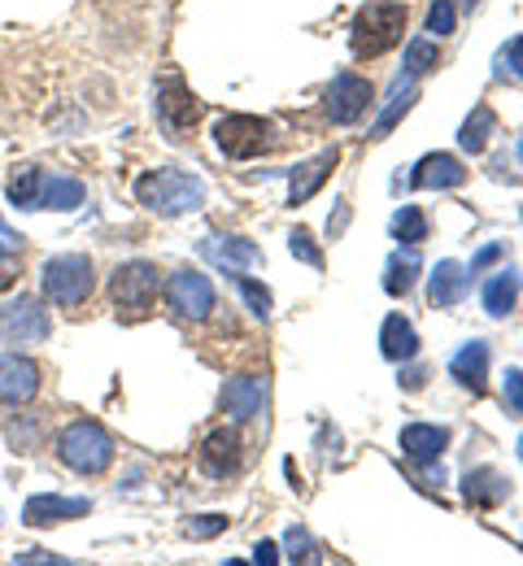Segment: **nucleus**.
<instances>
[{
    "instance_id": "obj_21",
    "label": "nucleus",
    "mask_w": 523,
    "mask_h": 566,
    "mask_svg": "<svg viewBox=\"0 0 523 566\" xmlns=\"http://www.w3.org/2000/svg\"><path fill=\"white\" fill-rule=\"evenodd\" d=\"M380 349H384L389 362H411L419 353V331L402 314H389L384 318V331H380Z\"/></svg>"
},
{
    "instance_id": "obj_29",
    "label": "nucleus",
    "mask_w": 523,
    "mask_h": 566,
    "mask_svg": "<svg viewBox=\"0 0 523 566\" xmlns=\"http://www.w3.org/2000/svg\"><path fill=\"white\" fill-rule=\"evenodd\" d=\"M415 96H419V92H415V83H406V87H397V92H393L389 109H384V114H380V122H376V140H384V135L397 127V118H402V114L415 105Z\"/></svg>"
},
{
    "instance_id": "obj_22",
    "label": "nucleus",
    "mask_w": 523,
    "mask_h": 566,
    "mask_svg": "<svg viewBox=\"0 0 523 566\" xmlns=\"http://www.w3.org/2000/svg\"><path fill=\"white\" fill-rule=\"evenodd\" d=\"M520 287H523V275L515 267L498 271L494 280L485 283V309H489L494 318H507V314L515 309V300H520Z\"/></svg>"
},
{
    "instance_id": "obj_33",
    "label": "nucleus",
    "mask_w": 523,
    "mask_h": 566,
    "mask_svg": "<svg viewBox=\"0 0 523 566\" xmlns=\"http://www.w3.org/2000/svg\"><path fill=\"white\" fill-rule=\"evenodd\" d=\"M454 22H459V13H454V4H450V0H437V4L428 9V31H432V35H450V31H454Z\"/></svg>"
},
{
    "instance_id": "obj_38",
    "label": "nucleus",
    "mask_w": 523,
    "mask_h": 566,
    "mask_svg": "<svg viewBox=\"0 0 523 566\" xmlns=\"http://www.w3.org/2000/svg\"><path fill=\"white\" fill-rule=\"evenodd\" d=\"M498 258H502V245H485V249L472 258V275H476V271H485V267H489V262H498Z\"/></svg>"
},
{
    "instance_id": "obj_9",
    "label": "nucleus",
    "mask_w": 523,
    "mask_h": 566,
    "mask_svg": "<svg viewBox=\"0 0 523 566\" xmlns=\"http://www.w3.org/2000/svg\"><path fill=\"white\" fill-rule=\"evenodd\" d=\"M166 300H170V309L179 318L201 322L214 309V283H210V275H201V271H175L170 283H166Z\"/></svg>"
},
{
    "instance_id": "obj_1",
    "label": "nucleus",
    "mask_w": 523,
    "mask_h": 566,
    "mask_svg": "<svg viewBox=\"0 0 523 566\" xmlns=\"http://www.w3.org/2000/svg\"><path fill=\"white\" fill-rule=\"evenodd\" d=\"M135 201L144 210H153L157 219H179V214H197L205 205V184L192 179L188 170H148L135 179Z\"/></svg>"
},
{
    "instance_id": "obj_20",
    "label": "nucleus",
    "mask_w": 523,
    "mask_h": 566,
    "mask_svg": "<svg viewBox=\"0 0 523 566\" xmlns=\"http://www.w3.org/2000/svg\"><path fill=\"white\" fill-rule=\"evenodd\" d=\"M463 493H467L472 506H485L489 510V506H502L511 497V480L502 471H494V467H480V471H467Z\"/></svg>"
},
{
    "instance_id": "obj_41",
    "label": "nucleus",
    "mask_w": 523,
    "mask_h": 566,
    "mask_svg": "<svg viewBox=\"0 0 523 566\" xmlns=\"http://www.w3.org/2000/svg\"><path fill=\"white\" fill-rule=\"evenodd\" d=\"M253 563H262V566L275 563V545H271V541H262V545L253 550Z\"/></svg>"
},
{
    "instance_id": "obj_34",
    "label": "nucleus",
    "mask_w": 523,
    "mask_h": 566,
    "mask_svg": "<svg viewBox=\"0 0 523 566\" xmlns=\"http://www.w3.org/2000/svg\"><path fill=\"white\" fill-rule=\"evenodd\" d=\"M223 528H227V519H223V515H201V519H192V523H188V536H192V541H210V536H218Z\"/></svg>"
},
{
    "instance_id": "obj_28",
    "label": "nucleus",
    "mask_w": 523,
    "mask_h": 566,
    "mask_svg": "<svg viewBox=\"0 0 523 566\" xmlns=\"http://www.w3.org/2000/svg\"><path fill=\"white\" fill-rule=\"evenodd\" d=\"M393 236H397L402 245H411V249H415V245H424V240H428V219H424L415 205H402V210L393 214Z\"/></svg>"
},
{
    "instance_id": "obj_39",
    "label": "nucleus",
    "mask_w": 523,
    "mask_h": 566,
    "mask_svg": "<svg viewBox=\"0 0 523 566\" xmlns=\"http://www.w3.org/2000/svg\"><path fill=\"white\" fill-rule=\"evenodd\" d=\"M0 249L22 253V236H17V232H9V227H4V219H0Z\"/></svg>"
},
{
    "instance_id": "obj_3",
    "label": "nucleus",
    "mask_w": 523,
    "mask_h": 566,
    "mask_svg": "<svg viewBox=\"0 0 523 566\" xmlns=\"http://www.w3.org/2000/svg\"><path fill=\"white\" fill-rule=\"evenodd\" d=\"M402 26H406V4H389V0L367 4L354 17V26H349L354 57H380V52H389L402 39Z\"/></svg>"
},
{
    "instance_id": "obj_8",
    "label": "nucleus",
    "mask_w": 523,
    "mask_h": 566,
    "mask_svg": "<svg viewBox=\"0 0 523 566\" xmlns=\"http://www.w3.org/2000/svg\"><path fill=\"white\" fill-rule=\"evenodd\" d=\"M52 322H48V309H39L35 296H17L0 309V335L4 344H39L48 340Z\"/></svg>"
},
{
    "instance_id": "obj_40",
    "label": "nucleus",
    "mask_w": 523,
    "mask_h": 566,
    "mask_svg": "<svg viewBox=\"0 0 523 566\" xmlns=\"http://www.w3.org/2000/svg\"><path fill=\"white\" fill-rule=\"evenodd\" d=\"M507 61H511V70H515V74L523 79V35L515 39V44H511V48H507Z\"/></svg>"
},
{
    "instance_id": "obj_7",
    "label": "nucleus",
    "mask_w": 523,
    "mask_h": 566,
    "mask_svg": "<svg viewBox=\"0 0 523 566\" xmlns=\"http://www.w3.org/2000/svg\"><path fill=\"white\" fill-rule=\"evenodd\" d=\"M197 118H201V101L188 92V83H183L179 74H166V79L157 83V122H162L166 140L179 144L183 131L197 127Z\"/></svg>"
},
{
    "instance_id": "obj_19",
    "label": "nucleus",
    "mask_w": 523,
    "mask_h": 566,
    "mask_svg": "<svg viewBox=\"0 0 523 566\" xmlns=\"http://www.w3.org/2000/svg\"><path fill=\"white\" fill-rule=\"evenodd\" d=\"M450 445V432L445 427H432V423H411L402 427V453L411 462H437Z\"/></svg>"
},
{
    "instance_id": "obj_44",
    "label": "nucleus",
    "mask_w": 523,
    "mask_h": 566,
    "mask_svg": "<svg viewBox=\"0 0 523 566\" xmlns=\"http://www.w3.org/2000/svg\"><path fill=\"white\" fill-rule=\"evenodd\" d=\"M520 162H523V135H520Z\"/></svg>"
},
{
    "instance_id": "obj_5",
    "label": "nucleus",
    "mask_w": 523,
    "mask_h": 566,
    "mask_svg": "<svg viewBox=\"0 0 523 566\" xmlns=\"http://www.w3.org/2000/svg\"><path fill=\"white\" fill-rule=\"evenodd\" d=\"M39 287L52 305H83L96 287V275H92V262L83 253H61V258H48L44 271H39Z\"/></svg>"
},
{
    "instance_id": "obj_37",
    "label": "nucleus",
    "mask_w": 523,
    "mask_h": 566,
    "mask_svg": "<svg viewBox=\"0 0 523 566\" xmlns=\"http://www.w3.org/2000/svg\"><path fill=\"white\" fill-rule=\"evenodd\" d=\"M17 271H22V253H13V249H0V292L17 283Z\"/></svg>"
},
{
    "instance_id": "obj_12",
    "label": "nucleus",
    "mask_w": 523,
    "mask_h": 566,
    "mask_svg": "<svg viewBox=\"0 0 523 566\" xmlns=\"http://www.w3.org/2000/svg\"><path fill=\"white\" fill-rule=\"evenodd\" d=\"M92 510L87 497H57V493H35L26 506H22V523L26 528H52V523H70V519H83Z\"/></svg>"
},
{
    "instance_id": "obj_6",
    "label": "nucleus",
    "mask_w": 523,
    "mask_h": 566,
    "mask_svg": "<svg viewBox=\"0 0 523 566\" xmlns=\"http://www.w3.org/2000/svg\"><path fill=\"white\" fill-rule=\"evenodd\" d=\"M214 140H218V149H223L231 162H249V157L275 149L271 122H262V118H253V114H227V118H218Z\"/></svg>"
},
{
    "instance_id": "obj_27",
    "label": "nucleus",
    "mask_w": 523,
    "mask_h": 566,
    "mask_svg": "<svg viewBox=\"0 0 523 566\" xmlns=\"http://www.w3.org/2000/svg\"><path fill=\"white\" fill-rule=\"evenodd\" d=\"M415 275H419V258H415V253L389 258V267H384V292H389V296H406V292L415 287Z\"/></svg>"
},
{
    "instance_id": "obj_4",
    "label": "nucleus",
    "mask_w": 523,
    "mask_h": 566,
    "mask_svg": "<svg viewBox=\"0 0 523 566\" xmlns=\"http://www.w3.org/2000/svg\"><path fill=\"white\" fill-rule=\"evenodd\" d=\"M157 292H162V275H157L153 262H127V267H118L114 280H109L114 309H118V318H127V322H140V318L153 309Z\"/></svg>"
},
{
    "instance_id": "obj_13",
    "label": "nucleus",
    "mask_w": 523,
    "mask_h": 566,
    "mask_svg": "<svg viewBox=\"0 0 523 566\" xmlns=\"http://www.w3.org/2000/svg\"><path fill=\"white\" fill-rule=\"evenodd\" d=\"M197 462H201V471H205V475H214V480L236 475V471H240V436H236V432H227V427L210 432V436L201 440Z\"/></svg>"
},
{
    "instance_id": "obj_10",
    "label": "nucleus",
    "mask_w": 523,
    "mask_h": 566,
    "mask_svg": "<svg viewBox=\"0 0 523 566\" xmlns=\"http://www.w3.org/2000/svg\"><path fill=\"white\" fill-rule=\"evenodd\" d=\"M39 362L22 357V353H4L0 357V405H26L39 392Z\"/></svg>"
},
{
    "instance_id": "obj_35",
    "label": "nucleus",
    "mask_w": 523,
    "mask_h": 566,
    "mask_svg": "<svg viewBox=\"0 0 523 566\" xmlns=\"http://www.w3.org/2000/svg\"><path fill=\"white\" fill-rule=\"evenodd\" d=\"M502 397H507V410L511 414H523V370H515V366L507 370V392Z\"/></svg>"
},
{
    "instance_id": "obj_32",
    "label": "nucleus",
    "mask_w": 523,
    "mask_h": 566,
    "mask_svg": "<svg viewBox=\"0 0 523 566\" xmlns=\"http://www.w3.org/2000/svg\"><path fill=\"white\" fill-rule=\"evenodd\" d=\"M240 292H245V300H249L253 318H262V322H266V318H271V292H266L258 280H245V275H240Z\"/></svg>"
},
{
    "instance_id": "obj_15",
    "label": "nucleus",
    "mask_w": 523,
    "mask_h": 566,
    "mask_svg": "<svg viewBox=\"0 0 523 566\" xmlns=\"http://www.w3.org/2000/svg\"><path fill=\"white\" fill-rule=\"evenodd\" d=\"M201 253H205L210 262L227 267V271H249V267L262 262V249H258L253 240H240V236H210V240L201 245Z\"/></svg>"
},
{
    "instance_id": "obj_17",
    "label": "nucleus",
    "mask_w": 523,
    "mask_h": 566,
    "mask_svg": "<svg viewBox=\"0 0 523 566\" xmlns=\"http://www.w3.org/2000/svg\"><path fill=\"white\" fill-rule=\"evenodd\" d=\"M450 375H454L463 388H472V392L480 397L485 384H489V344H485V340L463 344V349L454 353V362H450Z\"/></svg>"
},
{
    "instance_id": "obj_23",
    "label": "nucleus",
    "mask_w": 523,
    "mask_h": 566,
    "mask_svg": "<svg viewBox=\"0 0 523 566\" xmlns=\"http://www.w3.org/2000/svg\"><path fill=\"white\" fill-rule=\"evenodd\" d=\"M463 292H467V271H463L459 262H437V271H432V287H428L432 305H437V309H450V305H459V300H463Z\"/></svg>"
},
{
    "instance_id": "obj_36",
    "label": "nucleus",
    "mask_w": 523,
    "mask_h": 566,
    "mask_svg": "<svg viewBox=\"0 0 523 566\" xmlns=\"http://www.w3.org/2000/svg\"><path fill=\"white\" fill-rule=\"evenodd\" d=\"M288 550H293V554H288L293 563H297V558H301V563H314V541H310L301 528H293V532H288Z\"/></svg>"
},
{
    "instance_id": "obj_11",
    "label": "nucleus",
    "mask_w": 523,
    "mask_h": 566,
    "mask_svg": "<svg viewBox=\"0 0 523 566\" xmlns=\"http://www.w3.org/2000/svg\"><path fill=\"white\" fill-rule=\"evenodd\" d=\"M371 105V83L358 79V74H336L332 87H328V118L332 122H358Z\"/></svg>"
},
{
    "instance_id": "obj_16",
    "label": "nucleus",
    "mask_w": 523,
    "mask_h": 566,
    "mask_svg": "<svg viewBox=\"0 0 523 566\" xmlns=\"http://www.w3.org/2000/svg\"><path fill=\"white\" fill-rule=\"evenodd\" d=\"M336 170V149H328V153H319V157H310V162H301L297 170H293V184H288V201L293 205H306L323 184H328V175Z\"/></svg>"
},
{
    "instance_id": "obj_2",
    "label": "nucleus",
    "mask_w": 523,
    "mask_h": 566,
    "mask_svg": "<svg viewBox=\"0 0 523 566\" xmlns=\"http://www.w3.org/2000/svg\"><path fill=\"white\" fill-rule=\"evenodd\" d=\"M57 458L74 475H105L114 462V436L96 418H74L57 436Z\"/></svg>"
},
{
    "instance_id": "obj_25",
    "label": "nucleus",
    "mask_w": 523,
    "mask_h": 566,
    "mask_svg": "<svg viewBox=\"0 0 523 566\" xmlns=\"http://www.w3.org/2000/svg\"><path fill=\"white\" fill-rule=\"evenodd\" d=\"M494 131H498V118H494V109H489V105H476V109H472V118H467V122H463V131H459V144H463V153H485Z\"/></svg>"
},
{
    "instance_id": "obj_43",
    "label": "nucleus",
    "mask_w": 523,
    "mask_h": 566,
    "mask_svg": "<svg viewBox=\"0 0 523 566\" xmlns=\"http://www.w3.org/2000/svg\"><path fill=\"white\" fill-rule=\"evenodd\" d=\"M520 462H523V436H520Z\"/></svg>"
},
{
    "instance_id": "obj_24",
    "label": "nucleus",
    "mask_w": 523,
    "mask_h": 566,
    "mask_svg": "<svg viewBox=\"0 0 523 566\" xmlns=\"http://www.w3.org/2000/svg\"><path fill=\"white\" fill-rule=\"evenodd\" d=\"M44 184H48V175L39 170V166H22V170H13L9 175V205H17V210H39V197H44Z\"/></svg>"
},
{
    "instance_id": "obj_31",
    "label": "nucleus",
    "mask_w": 523,
    "mask_h": 566,
    "mask_svg": "<svg viewBox=\"0 0 523 566\" xmlns=\"http://www.w3.org/2000/svg\"><path fill=\"white\" fill-rule=\"evenodd\" d=\"M288 249H293V258H301V262H306V267H314V271H319V267H323V253H319V249H314V236H310V232H306V227H297V232H293V236H288Z\"/></svg>"
},
{
    "instance_id": "obj_30",
    "label": "nucleus",
    "mask_w": 523,
    "mask_h": 566,
    "mask_svg": "<svg viewBox=\"0 0 523 566\" xmlns=\"http://www.w3.org/2000/svg\"><path fill=\"white\" fill-rule=\"evenodd\" d=\"M432 66H437V44H432V39H415V44L406 48V74L419 79V74H428Z\"/></svg>"
},
{
    "instance_id": "obj_42",
    "label": "nucleus",
    "mask_w": 523,
    "mask_h": 566,
    "mask_svg": "<svg viewBox=\"0 0 523 566\" xmlns=\"http://www.w3.org/2000/svg\"><path fill=\"white\" fill-rule=\"evenodd\" d=\"M402 384H406V388H411V392H419V388H424V370H411V375H406V379H402Z\"/></svg>"
},
{
    "instance_id": "obj_18",
    "label": "nucleus",
    "mask_w": 523,
    "mask_h": 566,
    "mask_svg": "<svg viewBox=\"0 0 523 566\" xmlns=\"http://www.w3.org/2000/svg\"><path fill=\"white\" fill-rule=\"evenodd\" d=\"M467 179V170H463V162L459 157H450V153H428L419 166H415V175H411V184L415 188H459Z\"/></svg>"
},
{
    "instance_id": "obj_26",
    "label": "nucleus",
    "mask_w": 523,
    "mask_h": 566,
    "mask_svg": "<svg viewBox=\"0 0 523 566\" xmlns=\"http://www.w3.org/2000/svg\"><path fill=\"white\" fill-rule=\"evenodd\" d=\"M74 205H83V184H79V179L48 175L44 197H39V210H74Z\"/></svg>"
},
{
    "instance_id": "obj_14",
    "label": "nucleus",
    "mask_w": 523,
    "mask_h": 566,
    "mask_svg": "<svg viewBox=\"0 0 523 566\" xmlns=\"http://www.w3.org/2000/svg\"><path fill=\"white\" fill-rule=\"evenodd\" d=\"M262 401H266V384L253 379V375H240V379H231V384L223 388V414H227L231 423H249V418L262 410Z\"/></svg>"
}]
</instances>
